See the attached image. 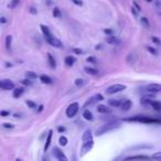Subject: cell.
Segmentation results:
<instances>
[{
    "label": "cell",
    "instance_id": "1",
    "mask_svg": "<svg viewBox=\"0 0 161 161\" xmlns=\"http://www.w3.org/2000/svg\"><path fill=\"white\" fill-rule=\"evenodd\" d=\"M120 127V124H119V121H109V123H107V124L103 125L100 126L99 128L96 129L95 131V136H102L104 134H106V132L110 131V130H114V129H117Z\"/></svg>",
    "mask_w": 161,
    "mask_h": 161
},
{
    "label": "cell",
    "instance_id": "2",
    "mask_svg": "<svg viewBox=\"0 0 161 161\" xmlns=\"http://www.w3.org/2000/svg\"><path fill=\"white\" fill-rule=\"evenodd\" d=\"M125 121H138V123H143V124H157L160 125V119H156L152 117H148V116H132L129 118H125Z\"/></svg>",
    "mask_w": 161,
    "mask_h": 161
},
{
    "label": "cell",
    "instance_id": "3",
    "mask_svg": "<svg viewBox=\"0 0 161 161\" xmlns=\"http://www.w3.org/2000/svg\"><path fill=\"white\" fill-rule=\"evenodd\" d=\"M78 108H80L78 103H72V104L69 105V107L66 108V116L69 118H73L77 114V112H78Z\"/></svg>",
    "mask_w": 161,
    "mask_h": 161
},
{
    "label": "cell",
    "instance_id": "4",
    "mask_svg": "<svg viewBox=\"0 0 161 161\" xmlns=\"http://www.w3.org/2000/svg\"><path fill=\"white\" fill-rule=\"evenodd\" d=\"M126 89V86L123 84H114L112 86L106 89V94L107 95H112V94H116V93H119L121 91H125Z\"/></svg>",
    "mask_w": 161,
    "mask_h": 161
},
{
    "label": "cell",
    "instance_id": "5",
    "mask_svg": "<svg viewBox=\"0 0 161 161\" xmlns=\"http://www.w3.org/2000/svg\"><path fill=\"white\" fill-rule=\"evenodd\" d=\"M93 146H94V141L93 139L87 140V141H83V145L80 147V156H84L93 149Z\"/></svg>",
    "mask_w": 161,
    "mask_h": 161
},
{
    "label": "cell",
    "instance_id": "6",
    "mask_svg": "<svg viewBox=\"0 0 161 161\" xmlns=\"http://www.w3.org/2000/svg\"><path fill=\"white\" fill-rule=\"evenodd\" d=\"M53 156H54L58 160L60 161H67V157H66L64 152L62 150H60L59 148H53Z\"/></svg>",
    "mask_w": 161,
    "mask_h": 161
},
{
    "label": "cell",
    "instance_id": "7",
    "mask_svg": "<svg viewBox=\"0 0 161 161\" xmlns=\"http://www.w3.org/2000/svg\"><path fill=\"white\" fill-rule=\"evenodd\" d=\"M15 87V83L10 80H1V89H4V91H12Z\"/></svg>",
    "mask_w": 161,
    "mask_h": 161
},
{
    "label": "cell",
    "instance_id": "8",
    "mask_svg": "<svg viewBox=\"0 0 161 161\" xmlns=\"http://www.w3.org/2000/svg\"><path fill=\"white\" fill-rule=\"evenodd\" d=\"M104 99V96L102 95V94H96L95 96H93V97H91V98L87 99V102L85 103L84 107L86 108V107H88L89 105H94L97 100H103Z\"/></svg>",
    "mask_w": 161,
    "mask_h": 161
},
{
    "label": "cell",
    "instance_id": "9",
    "mask_svg": "<svg viewBox=\"0 0 161 161\" xmlns=\"http://www.w3.org/2000/svg\"><path fill=\"white\" fill-rule=\"evenodd\" d=\"M47 42L49 44H51L52 47H55V48H62V42L55 37H50L49 39H47Z\"/></svg>",
    "mask_w": 161,
    "mask_h": 161
},
{
    "label": "cell",
    "instance_id": "10",
    "mask_svg": "<svg viewBox=\"0 0 161 161\" xmlns=\"http://www.w3.org/2000/svg\"><path fill=\"white\" fill-rule=\"evenodd\" d=\"M161 91V86L159 84H149L146 86V92L148 93H158Z\"/></svg>",
    "mask_w": 161,
    "mask_h": 161
},
{
    "label": "cell",
    "instance_id": "11",
    "mask_svg": "<svg viewBox=\"0 0 161 161\" xmlns=\"http://www.w3.org/2000/svg\"><path fill=\"white\" fill-rule=\"evenodd\" d=\"M105 41H106L108 44H113V45H117V44L121 43L120 39L117 38V37H114L113 34H112V35H108V37L105 39Z\"/></svg>",
    "mask_w": 161,
    "mask_h": 161
},
{
    "label": "cell",
    "instance_id": "12",
    "mask_svg": "<svg viewBox=\"0 0 161 161\" xmlns=\"http://www.w3.org/2000/svg\"><path fill=\"white\" fill-rule=\"evenodd\" d=\"M121 110L123 112H128V110H130V108L132 107V102L130 100V99H126V100H124V102L121 103Z\"/></svg>",
    "mask_w": 161,
    "mask_h": 161
},
{
    "label": "cell",
    "instance_id": "13",
    "mask_svg": "<svg viewBox=\"0 0 161 161\" xmlns=\"http://www.w3.org/2000/svg\"><path fill=\"white\" fill-rule=\"evenodd\" d=\"M23 93H24V88L23 87H13L12 96H13L15 98H20Z\"/></svg>",
    "mask_w": 161,
    "mask_h": 161
},
{
    "label": "cell",
    "instance_id": "14",
    "mask_svg": "<svg viewBox=\"0 0 161 161\" xmlns=\"http://www.w3.org/2000/svg\"><path fill=\"white\" fill-rule=\"evenodd\" d=\"M52 135H53V130H49L48 137H47V140H45V143H44V152H47V150H48L50 145H51Z\"/></svg>",
    "mask_w": 161,
    "mask_h": 161
},
{
    "label": "cell",
    "instance_id": "15",
    "mask_svg": "<svg viewBox=\"0 0 161 161\" xmlns=\"http://www.w3.org/2000/svg\"><path fill=\"white\" fill-rule=\"evenodd\" d=\"M40 28H41V30H42V32H43V34H44V38H45V40L47 39H49L50 37H52L53 34L51 33V31H50V29H49L48 27L47 26H44V24H41L40 26Z\"/></svg>",
    "mask_w": 161,
    "mask_h": 161
},
{
    "label": "cell",
    "instance_id": "16",
    "mask_svg": "<svg viewBox=\"0 0 161 161\" xmlns=\"http://www.w3.org/2000/svg\"><path fill=\"white\" fill-rule=\"evenodd\" d=\"M96 109H97V112L100 114H110L112 113V109L108 108L107 106H105V105H98Z\"/></svg>",
    "mask_w": 161,
    "mask_h": 161
},
{
    "label": "cell",
    "instance_id": "17",
    "mask_svg": "<svg viewBox=\"0 0 161 161\" xmlns=\"http://www.w3.org/2000/svg\"><path fill=\"white\" fill-rule=\"evenodd\" d=\"M40 80L43 83V84H52L53 83V80H52V78L50 76H48V75H45V74H43V75H41L40 76Z\"/></svg>",
    "mask_w": 161,
    "mask_h": 161
},
{
    "label": "cell",
    "instance_id": "18",
    "mask_svg": "<svg viewBox=\"0 0 161 161\" xmlns=\"http://www.w3.org/2000/svg\"><path fill=\"white\" fill-rule=\"evenodd\" d=\"M149 106L152 107L156 112H160L161 110V104H160V102H158V100H152V99H151Z\"/></svg>",
    "mask_w": 161,
    "mask_h": 161
},
{
    "label": "cell",
    "instance_id": "19",
    "mask_svg": "<svg viewBox=\"0 0 161 161\" xmlns=\"http://www.w3.org/2000/svg\"><path fill=\"white\" fill-rule=\"evenodd\" d=\"M47 56H48V61H49V64H50V67H51V69H55V67H56V62H55V59L53 58V55H52L51 53H48Z\"/></svg>",
    "mask_w": 161,
    "mask_h": 161
},
{
    "label": "cell",
    "instance_id": "20",
    "mask_svg": "<svg viewBox=\"0 0 161 161\" xmlns=\"http://www.w3.org/2000/svg\"><path fill=\"white\" fill-rule=\"evenodd\" d=\"M93 139V134H92V131L88 129V130H86V131L83 134V136H82V141H87V140H91Z\"/></svg>",
    "mask_w": 161,
    "mask_h": 161
},
{
    "label": "cell",
    "instance_id": "21",
    "mask_svg": "<svg viewBox=\"0 0 161 161\" xmlns=\"http://www.w3.org/2000/svg\"><path fill=\"white\" fill-rule=\"evenodd\" d=\"M83 117H84L85 119H86V120H88V121L94 120V116H93V114H92L91 110H88V109L84 110V113H83Z\"/></svg>",
    "mask_w": 161,
    "mask_h": 161
},
{
    "label": "cell",
    "instance_id": "22",
    "mask_svg": "<svg viewBox=\"0 0 161 161\" xmlns=\"http://www.w3.org/2000/svg\"><path fill=\"white\" fill-rule=\"evenodd\" d=\"M75 61H76V59H75L74 56H72V55H69V56H66L65 58V64L69 66V67L73 66L74 63H75Z\"/></svg>",
    "mask_w": 161,
    "mask_h": 161
},
{
    "label": "cell",
    "instance_id": "23",
    "mask_svg": "<svg viewBox=\"0 0 161 161\" xmlns=\"http://www.w3.org/2000/svg\"><path fill=\"white\" fill-rule=\"evenodd\" d=\"M135 159L149 160V159H150V157H149V156H143V154H140V156H131V157H127V158H126V160H135Z\"/></svg>",
    "mask_w": 161,
    "mask_h": 161
},
{
    "label": "cell",
    "instance_id": "24",
    "mask_svg": "<svg viewBox=\"0 0 161 161\" xmlns=\"http://www.w3.org/2000/svg\"><path fill=\"white\" fill-rule=\"evenodd\" d=\"M84 71L87 74H89V75H97V74L99 73L98 70H96V69H94V67H89V66H86V67L84 69Z\"/></svg>",
    "mask_w": 161,
    "mask_h": 161
},
{
    "label": "cell",
    "instance_id": "25",
    "mask_svg": "<svg viewBox=\"0 0 161 161\" xmlns=\"http://www.w3.org/2000/svg\"><path fill=\"white\" fill-rule=\"evenodd\" d=\"M108 105L112 107H120L121 105V100H119V99H109L108 100Z\"/></svg>",
    "mask_w": 161,
    "mask_h": 161
},
{
    "label": "cell",
    "instance_id": "26",
    "mask_svg": "<svg viewBox=\"0 0 161 161\" xmlns=\"http://www.w3.org/2000/svg\"><path fill=\"white\" fill-rule=\"evenodd\" d=\"M152 146L150 145H140V146H136V147H131L130 150H138V149H151Z\"/></svg>",
    "mask_w": 161,
    "mask_h": 161
},
{
    "label": "cell",
    "instance_id": "27",
    "mask_svg": "<svg viewBox=\"0 0 161 161\" xmlns=\"http://www.w3.org/2000/svg\"><path fill=\"white\" fill-rule=\"evenodd\" d=\"M140 22H141V24L143 26V28H146V29H149V28H150L149 20H148V18H146V17H143V18L140 19Z\"/></svg>",
    "mask_w": 161,
    "mask_h": 161
},
{
    "label": "cell",
    "instance_id": "28",
    "mask_svg": "<svg viewBox=\"0 0 161 161\" xmlns=\"http://www.w3.org/2000/svg\"><path fill=\"white\" fill-rule=\"evenodd\" d=\"M52 15H53V17H54V18H61V17H62V11L60 10L59 8L55 7L54 9H53Z\"/></svg>",
    "mask_w": 161,
    "mask_h": 161
},
{
    "label": "cell",
    "instance_id": "29",
    "mask_svg": "<svg viewBox=\"0 0 161 161\" xmlns=\"http://www.w3.org/2000/svg\"><path fill=\"white\" fill-rule=\"evenodd\" d=\"M67 143H69V140H67V138H66L65 136H61L59 138V143L61 146L65 147L66 145H67Z\"/></svg>",
    "mask_w": 161,
    "mask_h": 161
},
{
    "label": "cell",
    "instance_id": "30",
    "mask_svg": "<svg viewBox=\"0 0 161 161\" xmlns=\"http://www.w3.org/2000/svg\"><path fill=\"white\" fill-rule=\"evenodd\" d=\"M26 76L28 77V78H30V80H35L38 77V75L34 72H31V71H28L26 73Z\"/></svg>",
    "mask_w": 161,
    "mask_h": 161
},
{
    "label": "cell",
    "instance_id": "31",
    "mask_svg": "<svg viewBox=\"0 0 161 161\" xmlns=\"http://www.w3.org/2000/svg\"><path fill=\"white\" fill-rule=\"evenodd\" d=\"M19 2H20V0H11L10 4H8V8H10V9H15V8L19 4Z\"/></svg>",
    "mask_w": 161,
    "mask_h": 161
},
{
    "label": "cell",
    "instance_id": "32",
    "mask_svg": "<svg viewBox=\"0 0 161 161\" xmlns=\"http://www.w3.org/2000/svg\"><path fill=\"white\" fill-rule=\"evenodd\" d=\"M11 42H12V37L11 35H7L6 37V48H7V50H10Z\"/></svg>",
    "mask_w": 161,
    "mask_h": 161
},
{
    "label": "cell",
    "instance_id": "33",
    "mask_svg": "<svg viewBox=\"0 0 161 161\" xmlns=\"http://www.w3.org/2000/svg\"><path fill=\"white\" fill-rule=\"evenodd\" d=\"M20 83H21L22 85H24V86H31V85L33 84L32 83V80H30V78H24V80H20Z\"/></svg>",
    "mask_w": 161,
    "mask_h": 161
},
{
    "label": "cell",
    "instance_id": "34",
    "mask_svg": "<svg viewBox=\"0 0 161 161\" xmlns=\"http://www.w3.org/2000/svg\"><path fill=\"white\" fill-rule=\"evenodd\" d=\"M74 84H75V86H77V87H82V86L84 85V80H83V78H76L75 82H74Z\"/></svg>",
    "mask_w": 161,
    "mask_h": 161
},
{
    "label": "cell",
    "instance_id": "35",
    "mask_svg": "<svg viewBox=\"0 0 161 161\" xmlns=\"http://www.w3.org/2000/svg\"><path fill=\"white\" fill-rule=\"evenodd\" d=\"M26 104L28 105L29 108H32V109L37 108V104H35L34 102H32V100H29V99H28V100H26Z\"/></svg>",
    "mask_w": 161,
    "mask_h": 161
},
{
    "label": "cell",
    "instance_id": "36",
    "mask_svg": "<svg viewBox=\"0 0 161 161\" xmlns=\"http://www.w3.org/2000/svg\"><path fill=\"white\" fill-rule=\"evenodd\" d=\"M146 49L148 50V51L150 52L152 55H158V51L156 50L154 48H152V47H149V45H146Z\"/></svg>",
    "mask_w": 161,
    "mask_h": 161
},
{
    "label": "cell",
    "instance_id": "37",
    "mask_svg": "<svg viewBox=\"0 0 161 161\" xmlns=\"http://www.w3.org/2000/svg\"><path fill=\"white\" fill-rule=\"evenodd\" d=\"M2 126V128H6V129H13L15 128V126L10 123H4V124L1 125Z\"/></svg>",
    "mask_w": 161,
    "mask_h": 161
},
{
    "label": "cell",
    "instance_id": "38",
    "mask_svg": "<svg viewBox=\"0 0 161 161\" xmlns=\"http://www.w3.org/2000/svg\"><path fill=\"white\" fill-rule=\"evenodd\" d=\"M88 63H92V64H97V59L94 58V56H88L87 59H86Z\"/></svg>",
    "mask_w": 161,
    "mask_h": 161
},
{
    "label": "cell",
    "instance_id": "39",
    "mask_svg": "<svg viewBox=\"0 0 161 161\" xmlns=\"http://www.w3.org/2000/svg\"><path fill=\"white\" fill-rule=\"evenodd\" d=\"M150 159H156V160H161V152H157V154H152V157H150Z\"/></svg>",
    "mask_w": 161,
    "mask_h": 161
},
{
    "label": "cell",
    "instance_id": "40",
    "mask_svg": "<svg viewBox=\"0 0 161 161\" xmlns=\"http://www.w3.org/2000/svg\"><path fill=\"white\" fill-rule=\"evenodd\" d=\"M72 51H73V53H75V54H77V55L83 54V50H80V49L73 48V49H72Z\"/></svg>",
    "mask_w": 161,
    "mask_h": 161
},
{
    "label": "cell",
    "instance_id": "41",
    "mask_svg": "<svg viewBox=\"0 0 161 161\" xmlns=\"http://www.w3.org/2000/svg\"><path fill=\"white\" fill-rule=\"evenodd\" d=\"M9 115H10V112H8V110H1L0 112V116L1 117H7Z\"/></svg>",
    "mask_w": 161,
    "mask_h": 161
},
{
    "label": "cell",
    "instance_id": "42",
    "mask_svg": "<svg viewBox=\"0 0 161 161\" xmlns=\"http://www.w3.org/2000/svg\"><path fill=\"white\" fill-rule=\"evenodd\" d=\"M151 41H152V42H154V43H156L157 44V45H160V40H159V38L158 37H152L151 38Z\"/></svg>",
    "mask_w": 161,
    "mask_h": 161
},
{
    "label": "cell",
    "instance_id": "43",
    "mask_svg": "<svg viewBox=\"0 0 161 161\" xmlns=\"http://www.w3.org/2000/svg\"><path fill=\"white\" fill-rule=\"evenodd\" d=\"M29 12L31 15H38V10L34 7H30L29 8Z\"/></svg>",
    "mask_w": 161,
    "mask_h": 161
},
{
    "label": "cell",
    "instance_id": "44",
    "mask_svg": "<svg viewBox=\"0 0 161 161\" xmlns=\"http://www.w3.org/2000/svg\"><path fill=\"white\" fill-rule=\"evenodd\" d=\"M72 2H73L74 4H76V6H80V7L83 6V1H82V0H72Z\"/></svg>",
    "mask_w": 161,
    "mask_h": 161
},
{
    "label": "cell",
    "instance_id": "45",
    "mask_svg": "<svg viewBox=\"0 0 161 161\" xmlns=\"http://www.w3.org/2000/svg\"><path fill=\"white\" fill-rule=\"evenodd\" d=\"M104 33L107 34V35H112V34L114 33V31L112 29H104Z\"/></svg>",
    "mask_w": 161,
    "mask_h": 161
},
{
    "label": "cell",
    "instance_id": "46",
    "mask_svg": "<svg viewBox=\"0 0 161 161\" xmlns=\"http://www.w3.org/2000/svg\"><path fill=\"white\" fill-rule=\"evenodd\" d=\"M132 2H134V8H136V9H137V10H138V11L141 10V8H140V6H139V4H138V2H137V1H135V0H134Z\"/></svg>",
    "mask_w": 161,
    "mask_h": 161
},
{
    "label": "cell",
    "instance_id": "47",
    "mask_svg": "<svg viewBox=\"0 0 161 161\" xmlns=\"http://www.w3.org/2000/svg\"><path fill=\"white\" fill-rule=\"evenodd\" d=\"M131 12H132V15L135 16V17H137V16H138V12H139V11L137 10V9H136V8H134V7H132V8H131Z\"/></svg>",
    "mask_w": 161,
    "mask_h": 161
},
{
    "label": "cell",
    "instance_id": "48",
    "mask_svg": "<svg viewBox=\"0 0 161 161\" xmlns=\"http://www.w3.org/2000/svg\"><path fill=\"white\" fill-rule=\"evenodd\" d=\"M154 4H156L157 10H158V11H160V1H159V0H156V2H154Z\"/></svg>",
    "mask_w": 161,
    "mask_h": 161
},
{
    "label": "cell",
    "instance_id": "49",
    "mask_svg": "<svg viewBox=\"0 0 161 161\" xmlns=\"http://www.w3.org/2000/svg\"><path fill=\"white\" fill-rule=\"evenodd\" d=\"M7 22V19L4 18V17H1L0 18V23H6Z\"/></svg>",
    "mask_w": 161,
    "mask_h": 161
},
{
    "label": "cell",
    "instance_id": "50",
    "mask_svg": "<svg viewBox=\"0 0 161 161\" xmlns=\"http://www.w3.org/2000/svg\"><path fill=\"white\" fill-rule=\"evenodd\" d=\"M58 130H59V132H63V131H65V128L62 127V126H60L59 128H58Z\"/></svg>",
    "mask_w": 161,
    "mask_h": 161
},
{
    "label": "cell",
    "instance_id": "51",
    "mask_svg": "<svg viewBox=\"0 0 161 161\" xmlns=\"http://www.w3.org/2000/svg\"><path fill=\"white\" fill-rule=\"evenodd\" d=\"M95 50H97V51H98V50H102V45H100V44H97V45H96V48H95Z\"/></svg>",
    "mask_w": 161,
    "mask_h": 161
},
{
    "label": "cell",
    "instance_id": "52",
    "mask_svg": "<svg viewBox=\"0 0 161 161\" xmlns=\"http://www.w3.org/2000/svg\"><path fill=\"white\" fill-rule=\"evenodd\" d=\"M4 66H6V67H12V64H11V63H9V62H7Z\"/></svg>",
    "mask_w": 161,
    "mask_h": 161
},
{
    "label": "cell",
    "instance_id": "53",
    "mask_svg": "<svg viewBox=\"0 0 161 161\" xmlns=\"http://www.w3.org/2000/svg\"><path fill=\"white\" fill-rule=\"evenodd\" d=\"M42 110H43V105H40V106H39V110H38V112H39V113H41Z\"/></svg>",
    "mask_w": 161,
    "mask_h": 161
},
{
    "label": "cell",
    "instance_id": "54",
    "mask_svg": "<svg viewBox=\"0 0 161 161\" xmlns=\"http://www.w3.org/2000/svg\"><path fill=\"white\" fill-rule=\"evenodd\" d=\"M13 116H15L16 118H19V117H21V115H20V114H15V115H13Z\"/></svg>",
    "mask_w": 161,
    "mask_h": 161
},
{
    "label": "cell",
    "instance_id": "55",
    "mask_svg": "<svg viewBox=\"0 0 161 161\" xmlns=\"http://www.w3.org/2000/svg\"><path fill=\"white\" fill-rule=\"evenodd\" d=\"M147 2H152V0H146Z\"/></svg>",
    "mask_w": 161,
    "mask_h": 161
},
{
    "label": "cell",
    "instance_id": "56",
    "mask_svg": "<svg viewBox=\"0 0 161 161\" xmlns=\"http://www.w3.org/2000/svg\"><path fill=\"white\" fill-rule=\"evenodd\" d=\"M0 87H1V80H0Z\"/></svg>",
    "mask_w": 161,
    "mask_h": 161
}]
</instances>
